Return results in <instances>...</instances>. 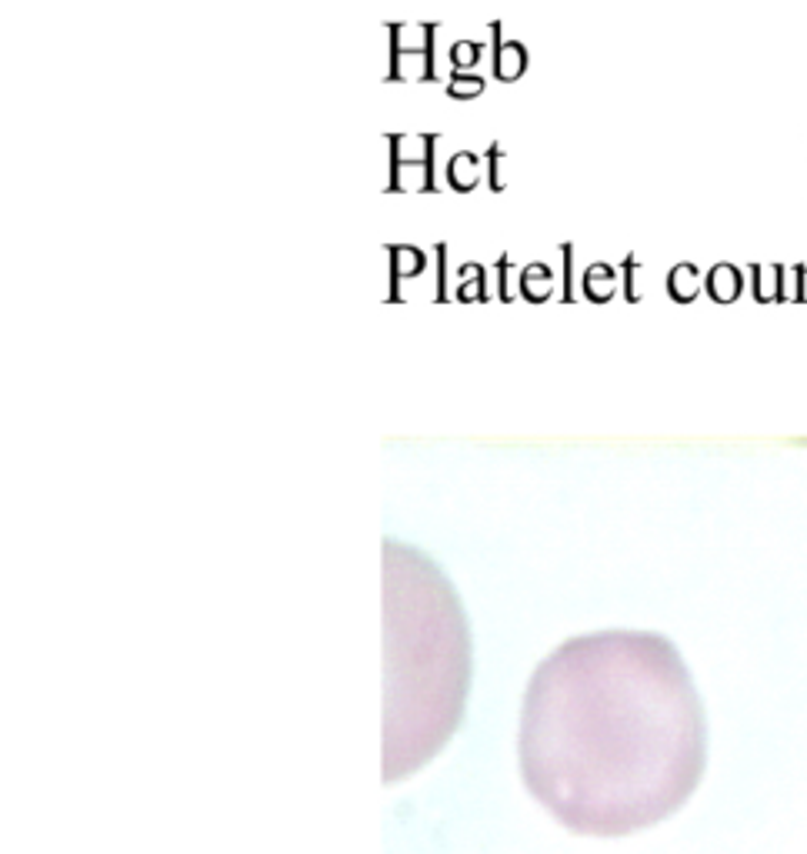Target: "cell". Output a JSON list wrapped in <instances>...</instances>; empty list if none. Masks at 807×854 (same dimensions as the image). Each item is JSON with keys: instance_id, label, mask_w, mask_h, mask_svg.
I'll use <instances>...</instances> for the list:
<instances>
[{"instance_id": "cell-1", "label": "cell", "mask_w": 807, "mask_h": 854, "mask_svg": "<svg viewBox=\"0 0 807 854\" xmlns=\"http://www.w3.org/2000/svg\"><path fill=\"white\" fill-rule=\"evenodd\" d=\"M517 761L531 798L584 838H624L684 808L707 768V714L671 638L594 631L531 674Z\"/></svg>"}, {"instance_id": "cell-2", "label": "cell", "mask_w": 807, "mask_h": 854, "mask_svg": "<svg viewBox=\"0 0 807 854\" xmlns=\"http://www.w3.org/2000/svg\"><path fill=\"white\" fill-rule=\"evenodd\" d=\"M387 561V704L384 784L407 778L441 751L464 711L471 651L454 591L424 568L417 604Z\"/></svg>"}, {"instance_id": "cell-3", "label": "cell", "mask_w": 807, "mask_h": 854, "mask_svg": "<svg viewBox=\"0 0 807 854\" xmlns=\"http://www.w3.org/2000/svg\"><path fill=\"white\" fill-rule=\"evenodd\" d=\"M404 27H407L404 21L387 24V37H391V44H387V67H391V71L384 74V81H404V57H417V61H421V77H417V81H441V74L434 71V34H437V27H441V21H424L421 44H404L401 41Z\"/></svg>"}, {"instance_id": "cell-4", "label": "cell", "mask_w": 807, "mask_h": 854, "mask_svg": "<svg viewBox=\"0 0 807 854\" xmlns=\"http://www.w3.org/2000/svg\"><path fill=\"white\" fill-rule=\"evenodd\" d=\"M384 141L391 144V181H387V191L401 194L404 171H421L424 174V191L427 194L437 191V181H434V144L441 141V134H421V147H417L414 154L404 151L407 134H387Z\"/></svg>"}, {"instance_id": "cell-5", "label": "cell", "mask_w": 807, "mask_h": 854, "mask_svg": "<svg viewBox=\"0 0 807 854\" xmlns=\"http://www.w3.org/2000/svg\"><path fill=\"white\" fill-rule=\"evenodd\" d=\"M494 34V77L514 84L527 71V47L521 41H501V21H491Z\"/></svg>"}, {"instance_id": "cell-6", "label": "cell", "mask_w": 807, "mask_h": 854, "mask_svg": "<svg viewBox=\"0 0 807 854\" xmlns=\"http://www.w3.org/2000/svg\"><path fill=\"white\" fill-rule=\"evenodd\" d=\"M387 254H391V294L387 301L401 304V294H397V284L401 277H417L427 267V254L414 244H387Z\"/></svg>"}, {"instance_id": "cell-7", "label": "cell", "mask_w": 807, "mask_h": 854, "mask_svg": "<svg viewBox=\"0 0 807 854\" xmlns=\"http://www.w3.org/2000/svg\"><path fill=\"white\" fill-rule=\"evenodd\" d=\"M704 287H707V294H711V301H717V304H734L737 297H741L744 274L737 271L734 264L721 261V264L711 267V274H707Z\"/></svg>"}, {"instance_id": "cell-8", "label": "cell", "mask_w": 807, "mask_h": 854, "mask_svg": "<svg viewBox=\"0 0 807 854\" xmlns=\"http://www.w3.org/2000/svg\"><path fill=\"white\" fill-rule=\"evenodd\" d=\"M521 294L524 301L531 304H544L554 297V271L544 261H534L521 267Z\"/></svg>"}, {"instance_id": "cell-9", "label": "cell", "mask_w": 807, "mask_h": 854, "mask_svg": "<svg viewBox=\"0 0 807 854\" xmlns=\"http://www.w3.org/2000/svg\"><path fill=\"white\" fill-rule=\"evenodd\" d=\"M447 181H451L454 191H474L477 181H481V157L471 151H457L451 161H447Z\"/></svg>"}, {"instance_id": "cell-10", "label": "cell", "mask_w": 807, "mask_h": 854, "mask_svg": "<svg viewBox=\"0 0 807 854\" xmlns=\"http://www.w3.org/2000/svg\"><path fill=\"white\" fill-rule=\"evenodd\" d=\"M584 294H587V301H594V304H604V301H611L614 297V291H617V271L611 264H604V261H597V264H591L584 271Z\"/></svg>"}, {"instance_id": "cell-11", "label": "cell", "mask_w": 807, "mask_h": 854, "mask_svg": "<svg viewBox=\"0 0 807 854\" xmlns=\"http://www.w3.org/2000/svg\"><path fill=\"white\" fill-rule=\"evenodd\" d=\"M667 291L677 304H691L697 294H701V274H697L694 264H677L667 274Z\"/></svg>"}, {"instance_id": "cell-12", "label": "cell", "mask_w": 807, "mask_h": 854, "mask_svg": "<svg viewBox=\"0 0 807 854\" xmlns=\"http://www.w3.org/2000/svg\"><path fill=\"white\" fill-rule=\"evenodd\" d=\"M461 291H457V301H477L484 304L487 301V291H484V264H461Z\"/></svg>"}, {"instance_id": "cell-13", "label": "cell", "mask_w": 807, "mask_h": 854, "mask_svg": "<svg viewBox=\"0 0 807 854\" xmlns=\"http://www.w3.org/2000/svg\"><path fill=\"white\" fill-rule=\"evenodd\" d=\"M754 277H757V284H754V297L757 301H781V291H777V287H781V277H784V267L781 264H767V267H754Z\"/></svg>"}, {"instance_id": "cell-14", "label": "cell", "mask_w": 807, "mask_h": 854, "mask_svg": "<svg viewBox=\"0 0 807 854\" xmlns=\"http://www.w3.org/2000/svg\"><path fill=\"white\" fill-rule=\"evenodd\" d=\"M484 94V77L467 74V71H454L451 81H447V97L454 101H474V97Z\"/></svg>"}, {"instance_id": "cell-15", "label": "cell", "mask_w": 807, "mask_h": 854, "mask_svg": "<svg viewBox=\"0 0 807 854\" xmlns=\"http://www.w3.org/2000/svg\"><path fill=\"white\" fill-rule=\"evenodd\" d=\"M477 61H481V41H454V47H451L454 71L471 74V67H477Z\"/></svg>"}, {"instance_id": "cell-16", "label": "cell", "mask_w": 807, "mask_h": 854, "mask_svg": "<svg viewBox=\"0 0 807 854\" xmlns=\"http://www.w3.org/2000/svg\"><path fill=\"white\" fill-rule=\"evenodd\" d=\"M501 157H504V147L494 141L491 147H487V164H491V191H504V177H501Z\"/></svg>"}, {"instance_id": "cell-17", "label": "cell", "mask_w": 807, "mask_h": 854, "mask_svg": "<svg viewBox=\"0 0 807 854\" xmlns=\"http://www.w3.org/2000/svg\"><path fill=\"white\" fill-rule=\"evenodd\" d=\"M561 254H564V291H561V301H574V244H561Z\"/></svg>"}, {"instance_id": "cell-18", "label": "cell", "mask_w": 807, "mask_h": 854, "mask_svg": "<svg viewBox=\"0 0 807 854\" xmlns=\"http://www.w3.org/2000/svg\"><path fill=\"white\" fill-rule=\"evenodd\" d=\"M437 251V264H441V271H437V291H434V301H447V287H444V274H447V244L441 241L434 247Z\"/></svg>"}, {"instance_id": "cell-19", "label": "cell", "mask_w": 807, "mask_h": 854, "mask_svg": "<svg viewBox=\"0 0 807 854\" xmlns=\"http://www.w3.org/2000/svg\"><path fill=\"white\" fill-rule=\"evenodd\" d=\"M497 271H501V301L511 304L514 294H511V287H507V274H511V254H501V261H497Z\"/></svg>"}, {"instance_id": "cell-20", "label": "cell", "mask_w": 807, "mask_h": 854, "mask_svg": "<svg viewBox=\"0 0 807 854\" xmlns=\"http://www.w3.org/2000/svg\"><path fill=\"white\" fill-rule=\"evenodd\" d=\"M634 271H637V261H634V257H624V274H627L624 294H627V301H641V294L634 291Z\"/></svg>"}]
</instances>
